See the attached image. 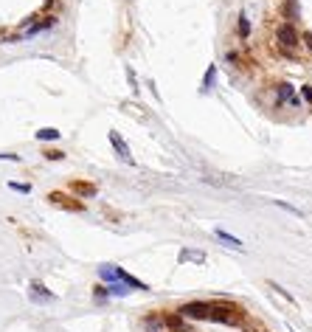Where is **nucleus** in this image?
<instances>
[{
  "instance_id": "16",
  "label": "nucleus",
  "mask_w": 312,
  "mask_h": 332,
  "mask_svg": "<svg viewBox=\"0 0 312 332\" xmlns=\"http://www.w3.org/2000/svg\"><path fill=\"white\" fill-rule=\"evenodd\" d=\"M8 189L20 191V194H31V183H17V180H8Z\"/></svg>"
},
{
  "instance_id": "22",
  "label": "nucleus",
  "mask_w": 312,
  "mask_h": 332,
  "mask_svg": "<svg viewBox=\"0 0 312 332\" xmlns=\"http://www.w3.org/2000/svg\"><path fill=\"white\" fill-rule=\"evenodd\" d=\"M304 99H307V102H312V87H304Z\"/></svg>"
},
{
  "instance_id": "12",
  "label": "nucleus",
  "mask_w": 312,
  "mask_h": 332,
  "mask_svg": "<svg viewBox=\"0 0 312 332\" xmlns=\"http://www.w3.org/2000/svg\"><path fill=\"white\" fill-rule=\"evenodd\" d=\"M281 14L287 17V23H290V20H296V14H298L296 0H290V3H284V6H281Z\"/></svg>"
},
{
  "instance_id": "14",
  "label": "nucleus",
  "mask_w": 312,
  "mask_h": 332,
  "mask_svg": "<svg viewBox=\"0 0 312 332\" xmlns=\"http://www.w3.org/2000/svg\"><path fill=\"white\" fill-rule=\"evenodd\" d=\"M93 299L99 301V304H102V301H107V299H110V293H107V285H96V287H93Z\"/></svg>"
},
{
  "instance_id": "2",
  "label": "nucleus",
  "mask_w": 312,
  "mask_h": 332,
  "mask_svg": "<svg viewBox=\"0 0 312 332\" xmlns=\"http://www.w3.org/2000/svg\"><path fill=\"white\" fill-rule=\"evenodd\" d=\"M48 203L56 208H65V211H85V203L82 200H73L65 191H48Z\"/></svg>"
},
{
  "instance_id": "13",
  "label": "nucleus",
  "mask_w": 312,
  "mask_h": 332,
  "mask_svg": "<svg viewBox=\"0 0 312 332\" xmlns=\"http://www.w3.org/2000/svg\"><path fill=\"white\" fill-rule=\"evenodd\" d=\"M107 293H110V296H127V293H130V287L121 285V282H110V285H107Z\"/></svg>"
},
{
  "instance_id": "24",
  "label": "nucleus",
  "mask_w": 312,
  "mask_h": 332,
  "mask_svg": "<svg viewBox=\"0 0 312 332\" xmlns=\"http://www.w3.org/2000/svg\"><path fill=\"white\" fill-rule=\"evenodd\" d=\"M0 37H3V28H0Z\"/></svg>"
},
{
  "instance_id": "4",
  "label": "nucleus",
  "mask_w": 312,
  "mask_h": 332,
  "mask_svg": "<svg viewBox=\"0 0 312 332\" xmlns=\"http://www.w3.org/2000/svg\"><path fill=\"white\" fill-rule=\"evenodd\" d=\"M107 138H110V144H113V150H116V155H118V158L124 161V164H130V166H133L135 161H133V155H130V147L124 144V138H121V135H118L116 130H110V135H107Z\"/></svg>"
},
{
  "instance_id": "10",
  "label": "nucleus",
  "mask_w": 312,
  "mask_h": 332,
  "mask_svg": "<svg viewBox=\"0 0 312 332\" xmlns=\"http://www.w3.org/2000/svg\"><path fill=\"white\" fill-rule=\"evenodd\" d=\"M180 262H197V265H203L205 253H200V251H180Z\"/></svg>"
},
{
  "instance_id": "17",
  "label": "nucleus",
  "mask_w": 312,
  "mask_h": 332,
  "mask_svg": "<svg viewBox=\"0 0 312 332\" xmlns=\"http://www.w3.org/2000/svg\"><path fill=\"white\" fill-rule=\"evenodd\" d=\"M239 37H242V40H248L250 37V23H248V17H239Z\"/></svg>"
},
{
  "instance_id": "15",
  "label": "nucleus",
  "mask_w": 312,
  "mask_h": 332,
  "mask_svg": "<svg viewBox=\"0 0 312 332\" xmlns=\"http://www.w3.org/2000/svg\"><path fill=\"white\" fill-rule=\"evenodd\" d=\"M225 62H228V65H236V68H245L242 54H236V51H228V54H225Z\"/></svg>"
},
{
  "instance_id": "21",
  "label": "nucleus",
  "mask_w": 312,
  "mask_h": 332,
  "mask_svg": "<svg viewBox=\"0 0 312 332\" xmlns=\"http://www.w3.org/2000/svg\"><path fill=\"white\" fill-rule=\"evenodd\" d=\"M0 161H17V164H20V155H14V152H0Z\"/></svg>"
},
{
  "instance_id": "1",
  "label": "nucleus",
  "mask_w": 312,
  "mask_h": 332,
  "mask_svg": "<svg viewBox=\"0 0 312 332\" xmlns=\"http://www.w3.org/2000/svg\"><path fill=\"white\" fill-rule=\"evenodd\" d=\"M242 316V310L231 304V301H211V316L208 321H219V324H234Z\"/></svg>"
},
{
  "instance_id": "7",
  "label": "nucleus",
  "mask_w": 312,
  "mask_h": 332,
  "mask_svg": "<svg viewBox=\"0 0 312 332\" xmlns=\"http://www.w3.org/2000/svg\"><path fill=\"white\" fill-rule=\"evenodd\" d=\"M296 96H293V85H287V82H281L279 90H276V107H279L281 102H293Z\"/></svg>"
},
{
  "instance_id": "6",
  "label": "nucleus",
  "mask_w": 312,
  "mask_h": 332,
  "mask_svg": "<svg viewBox=\"0 0 312 332\" xmlns=\"http://www.w3.org/2000/svg\"><path fill=\"white\" fill-rule=\"evenodd\" d=\"M28 293H31L34 301H54L56 299L51 290H45V285H42V282H31V285H28Z\"/></svg>"
},
{
  "instance_id": "5",
  "label": "nucleus",
  "mask_w": 312,
  "mask_h": 332,
  "mask_svg": "<svg viewBox=\"0 0 312 332\" xmlns=\"http://www.w3.org/2000/svg\"><path fill=\"white\" fill-rule=\"evenodd\" d=\"M70 191L76 194V197H96V183L90 180H70Z\"/></svg>"
},
{
  "instance_id": "19",
  "label": "nucleus",
  "mask_w": 312,
  "mask_h": 332,
  "mask_svg": "<svg viewBox=\"0 0 312 332\" xmlns=\"http://www.w3.org/2000/svg\"><path fill=\"white\" fill-rule=\"evenodd\" d=\"M214 73H217V68L211 65L208 71H205V79H203V85H205V87H211V82H214Z\"/></svg>"
},
{
  "instance_id": "18",
  "label": "nucleus",
  "mask_w": 312,
  "mask_h": 332,
  "mask_svg": "<svg viewBox=\"0 0 312 332\" xmlns=\"http://www.w3.org/2000/svg\"><path fill=\"white\" fill-rule=\"evenodd\" d=\"M42 155H45V161H65V152L62 150H45Z\"/></svg>"
},
{
  "instance_id": "11",
  "label": "nucleus",
  "mask_w": 312,
  "mask_h": 332,
  "mask_svg": "<svg viewBox=\"0 0 312 332\" xmlns=\"http://www.w3.org/2000/svg\"><path fill=\"white\" fill-rule=\"evenodd\" d=\"M59 130H54V127H45V130H37V141H56L59 138Z\"/></svg>"
},
{
  "instance_id": "20",
  "label": "nucleus",
  "mask_w": 312,
  "mask_h": 332,
  "mask_svg": "<svg viewBox=\"0 0 312 332\" xmlns=\"http://www.w3.org/2000/svg\"><path fill=\"white\" fill-rule=\"evenodd\" d=\"M270 287H273V290H276V293H279V296H284V299H287V301H293V296H290V293H287V290H284V287L273 285V282H270Z\"/></svg>"
},
{
  "instance_id": "9",
  "label": "nucleus",
  "mask_w": 312,
  "mask_h": 332,
  "mask_svg": "<svg viewBox=\"0 0 312 332\" xmlns=\"http://www.w3.org/2000/svg\"><path fill=\"white\" fill-rule=\"evenodd\" d=\"M144 324H147V330H149V332H163V330H166L163 316H149L147 321H144Z\"/></svg>"
},
{
  "instance_id": "23",
  "label": "nucleus",
  "mask_w": 312,
  "mask_h": 332,
  "mask_svg": "<svg viewBox=\"0 0 312 332\" xmlns=\"http://www.w3.org/2000/svg\"><path fill=\"white\" fill-rule=\"evenodd\" d=\"M304 42H307V45L312 48V31H307V34H304Z\"/></svg>"
},
{
  "instance_id": "8",
  "label": "nucleus",
  "mask_w": 312,
  "mask_h": 332,
  "mask_svg": "<svg viewBox=\"0 0 312 332\" xmlns=\"http://www.w3.org/2000/svg\"><path fill=\"white\" fill-rule=\"evenodd\" d=\"M217 237L222 239L225 245H231V248H239V251L245 248V242H242V239H236L234 234H228V231H222V228H217Z\"/></svg>"
},
{
  "instance_id": "3",
  "label": "nucleus",
  "mask_w": 312,
  "mask_h": 332,
  "mask_svg": "<svg viewBox=\"0 0 312 332\" xmlns=\"http://www.w3.org/2000/svg\"><path fill=\"white\" fill-rule=\"evenodd\" d=\"M276 40H279V48L293 51V48H298V31L293 28V23H281L276 28Z\"/></svg>"
}]
</instances>
